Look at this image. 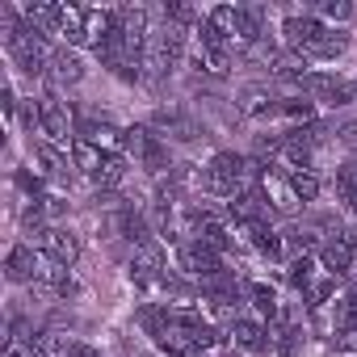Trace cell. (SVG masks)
<instances>
[{
    "instance_id": "obj_10",
    "label": "cell",
    "mask_w": 357,
    "mask_h": 357,
    "mask_svg": "<svg viewBox=\"0 0 357 357\" xmlns=\"http://www.w3.org/2000/svg\"><path fill=\"white\" fill-rule=\"evenodd\" d=\"M34 290H38V294H47V298H72L80 286H76V278H72V265L47 261V265H43V273H38V282H34Z\"/></svg>"
},
{
    "instance_id": "obj_7",
    "label": "cell",
    "mask_w": 357,
    "mask_h": 357,
    "mask_svg": "<svg viewBox=\"0 0 357 357\" xmlns=\"http://www.w3.org/2000/svg\"><path fill=\"white\" fill-rule=\"evenodd\" d=\"M307 93L315 101H324V105H349L357 97V84H349V80H340L332 72H311L307 76Z\"/></svg>"
},
{
    "instance_id": "obj_5",
    "label": "cell",
    "mask_w": 357,
    "mask_h": 357,
    "mask_svg": "<svg viewBox=\"0 0 357 357\" xmlns=\"http://www.w3.org/2000/svg\"><path fill=\"white\" fill-rule=\"evenodd\" d=\"M43 265H47V261L34 252V244L22 240V244H13L9 257H5V278H9L13 286H34L38 273H43Z\"/></svg>"
},
{
    "instance_id": "obj_8",
    "label": "cell",
    "mask_w": 357,
    "mask_h": 357,
    "mask_svg": "<svg viewBox=\"0 0 357 357\" xmlns=\"http://www.w3.org/2000/svg\"><path fill=\"white\" fill-rule=\"evenodd\" d=\"M38 135H47V143H55V147H72L76 143V130H72V118H68V109L55 101V97H47L43 101V130Z\"/></svg>"
},
{
    "instance_id": "obj_28",
    "label": "cell",
    "mask_w": 357,
    "mask_h": 357,
    "mask_svg": "<svg viewBox=\"0 0 357 357\" xmlns=\"http://www.w3.org/2000/svg\"><path fill=\"white\" fill-rule=\"evenodd\" d=\"M315 269H319L315 257H294V261H290V282H294L298 290H307V286L315 282Z\"/></svg>"
},
{
    "instance_id": "obj_23",
    "label": "cell",
    "mask_w": 357,
    "mask_h": 357,
    "mask_svg": "<svg viewBox=\"0 0 357 357\" xmlns=\"http://www.w3.org/2000/svg\"><path fill=\"white\" fill-rule=\"evenodd\" d=\"M311 13H315V17H319L324 26H332V30H336V26L353 22V13H357V9L349 5V0H324V5H315Z\"/></svg>"
},
{
    "instance_id": "obj_4",
    "label": "cell",
    "mask_w": 357,
    "mask_h": 357,
    "mask_svg": "<svg viewBox=\"0 0 357 357\" xmlns=\"http://www.w3.org/2000/svg\"><path fill=\"white\" fill-rule=\"evenodd\" d=\"M261 194H265V202H269V211L273 215H294L303 202H298V194H294V185H290V176L286 172H278V168H265L261 172Z\"/></svg>"
},
{
    "instance_id": "obj_33",
    "label": "cell",
    "mask_w": 357,
    "mask_h": 357,
    "mask_svg": "<svg viewBox=\"0 0 357 357\" xmlns=\"http://www.w3.org/2000/svg\"><path fill=\"white\" fill-rule=\"evenodd\" d=\"M68 357H101V349H93V344H84V340H72V344H68Z\"/></svg>"
},
{
    "instance_id": "obj_2",
    "label": "cell",
    "mask_w": 357,
    "mask_h": 357,
    "mask_svg": "<svg viewBox=\"0 0 357 357\" xmlns=\"http://www.w3.org/2000/svg\"><path fill=\"white\" fill-rule=\"evenodd\" d=\"M126 151H130L151 176H164V172L176 168V164H172V151H168V139H160L151 126H130V130H126Z\"/></svg>"
},
{
    "instance_id": "obj_26",
    "label": "cell",
    "mask_w": 357,
    "mask_h": 357,
    "mask_svg": "<svg viewBox=\"0 0 357 357\" xmlns=\"http://www.w3.org/2000/svg\"><path fill=\"white\" fill-rule=\"evenodd\" d=\"M244 294L252 298V307H257L261 315H278V294H273L265 282H244Z\"/></svg>"
},
{
    "instance_id": "obj_19",
    "label": "cell",
    "mask_w": 357,
    "mask_h": 357,
    "mask_svg": "<svg viewBox=\"0 0 357 357\" xmlns=\"http://www.w3.org/2000/svg\"><path fill=\"white\" fill-rule=\"evenodd\" d=\"M231 344L236 349H244V353H261L265 344H269V332L257 324V319H231Z\"/></svg>"
},
{
    "instance_id": "obj_29",
    "label": "cell",
    "mask_w": 357,
    "mask_h": 357,
    "mask_svg": "<svg viewBox=\"0 0 357 357\" xmlns=\"http://www.w3.org/2000/svg\"><path fill=\"white\" fill-rule=\"evenodd\" d=\"M336 190H340L344 202H357V160H349V164L336 168Z\"/></svg>"
},
{
    "instance_id": "obj_27",
    "label": "cell",
    "mask_w": 357,
    "mask_h": 357,
    "mask_svg": "<svg viewBox=\"0 0 357 357\" xmlns=\"http://www.w3.org/2000/svg\"><path fill=\"white\" fill-rule=\"evenodd\" d=\"M290 185H294V194H298V202L307 206V202H315L319 198V190H324V181H319V176L307 168V172H294L290 176Z\"/></svg>"
},
{
    "instance_id": "obj_16",
    "label": "cell",
    "mask_w": 357,
    "mask_h": 357,
    "mask_svg": "<svg viewBox=\"0 0 357 357\" xmlns=\"http://www.w3.org/2000/svg\"><path fill=\"white\" fill-rule=\"evenodd\" d=\"M236 227H240V231L248 236V244H252L257 252H265V257H273V261L282 257L286 240H282V236H278V231L269 227V219H252V223H236Z\"/></svg>"
},
{
    "instance_id": "obj_24",
    "label": "cell",
    "mask_w": 357,
    "mask_h": 357,
    "mask_svg": "<svg viewBox=\"0 0 357 357\" xmlns=\"http://www.w3.org/2000/svg\"><path fill=\"white\" fill-rule=\"evenodd\" d=\"M72 164H76L80 172H89V176H93V172L105 164V151H101V147H93L89 139H76V143H72Z\"/></svg>"
},
{
    "instance_id": "obj_18",
    "label": "cell",
    "mask_w": 357,
    "mask_h": 357,
    "mask_svg": "<svg viewBox=\"0 0 357 357\" xmlns=\"http://www.w3.org/2000/svg\"><path fill=\"white\" fill-rule=\"evenodd\" d=\"M349 47V34L344 30H332V26H324L307 47H303V59H336L340 51Z\"/></svg>"
},
{
    "instance_id": "obj_12",
    "label": "cell",
    "mask_w": 357,
    "mask_h": 357,
    "mask_svg": "<svg viewBox=\"0 0 357 357\" xmlns=\"http://www.w3.org/2000/svg\"><path fill=\"white\" fill-rule=\"evenodd\" d=\"M51 76H55L59 89H76V84L84 80V59H80V51H76V47H55V51H51Z\"/></svg>"
},
{
    "instance_id": "obj_20",
    "label": "cell",
    "mask_w": 357,
    "mask_h": 357,
    "mask_svg": "<svg viewBox=\"0 0 357 357\" xmlns=\"http://www.w3.org/2000/svg\"><path fill=\"white\" fill-rule=\"evenodd\" d=\"M34 155L43 160V168L55 176V181H72V164H68V151L63 147H55V143H34Z\"/></svg>"
},
{
    "instance_id": "obj_14",
    "label": "cell",
    "mask_w": 357,
    "mask_h": 357,
    "mask_svg": "<svg viewBox=\"0 0 357 357\" xmlns=\"http://www.w3.org/2000/svg\"><path fill=\"white\" fill-rule=\"evenodd\" d=\"M315 261L324 265V273H328V278H336V282H340V278H349V273H353L357 248H349L344 240H328V244L315 252Z\"/></svg>"
},
{
    "instance_id": "obj_31",
    "label": "cell",
    "mask_w": 357,
    "mask_h": 357,
    "mask_svg": "<svg viewBox=\"0 0 357 357\" xmlns=\"http://www.w3.org/2000/svg\"><path fill=\"white\" fill-rule=\"evenodd\" d=\"M278 114H286L290 122H303V126H311V122H315L311 101H282V105H278Z\"/></svg>"
},
{
    "instance_id": "obj_13",
    "label": "cell",
    "mask_w": 357,
    "mask_h": 357,
    "mask_svg": "<svg viewBox=\"0 0 357 357\" xmlns=\"http://www.w3.org/2000/svg\"><path fill=\"white\" fill-rule=\"evenodd\" d=\"M130 273H135V282H164V252L155 240L130 248Z\"/></svg>"
},
{
    "instance_id": "obj_11",
    "label": "cell",
    "mask_w": 357,
    "mask_h": 357,
    "mask_svg": "<svg viewBox=\"0 0 357 357\" xmlns=\"http://www.w3.org/2000/svg\"><path fill=\"white\" fill-rule=\"evenodd\" d=\"M319 30H324V22H319L315 13H290V17L282 22V43H286L294 55H303V47H307Z\"/></svg>"
},
{
    "instance_id": "obj_35",
    "label": "cell",
    "mask_w": 357,
    "mask_h": 357,
    "mask_svg": "<svg viewBox=\"0 0 357 357\" xmlns=\"http://www.w3.org/2000/svg\"><path fill=\"white\" fill-rule=\"evenodd\" d=\"M349 211H353V215H357V202H349Z\"/></svg>"
},
{
    "instance_id": "obj_3",
    "label": "cell",
    "mask_w": 357,
    "mask_h": 357,
    "mask_svg": "<svg viewBox=\"0 0 357 357\" xmlns=\"http://www.w3.org/2000/svg\"><path fill=\"white\" fill-rule=\"evenodd\" d=\"M181 269L190 278H202V282H215L223 278V252L198 244V240H181Z\"/></svg>"
},
{
    "instance_id": "obj_30",
    "label": "cell",
    "mask_w": 357,
    "mask_h": 357,
    "mask_svg": "<svg viewBox=\"0 0 357 357\" xmlns=\"http://www.w3.org/2000/svg\"><path fill=\"white\" fill-rule=\"evenodd\" d=\"M332 290H336V278H328V273H324V278H315L303 294H307V303H311V307H324V303L332 298Z\"/></svg>"
},
{
    "instance_id": "obj_6",
    "label": "cell",
    "mask_w": 357,
    "mask_h": 357,
    "mask_svg": "<svg viewBox=\"0 0 357 357\" xmlns=\"http://www.w3.org/2000/svg\"><path fill=\"white\" fill-rule=\"evenodd\" d=\"M151 130L164 135V139H181V143H194V139L202 135V126H198L190 114H181L176 105H160V109L151 114Z\"/></svg>"
},
{
    "instance_id": "obj_34",
    "label": "cell",
    "mask_w": 357,
    "mask_h": 357,
    "mask_svg": "<svg viewBox=\"0 0 357 357\" xmlns=\"http://www.w3.org/2000/svg\"><path fill=\"white\" fill-rule=\"evenodd\" d=\"M0 105H5V114H9V118L17 114V93H13V84H5V89H0Z\"/></svg>"
},
{
    "instance_id": "obj_15",
    "label": "cell",
    "mask_w": 357,
    "mask_h": 357,
    "mask_svg": "<svg viewBox=\"0 0 357 357\" xmlns=\"http://www.w3.org/2000/svg\"><path fill=\"white\" fill-rule=\"evenodd\" d=\"M43 252H47V261L76 265V257H80V236H76L72 227H51L47 240H43Z\"/></svg>"
},
{
    "instance_id": "obj_32",
    "label": "cell",
    "mask_w": 357,
    "mask_h": 357,
    "mask_svg": "<svg viewBox=\"0 0 357 357\" xmlns=\"http://www.w3.org/2000/svg\"><path fill=\"white\" fill-rule=\"evenodd\" d=\"M336 143L357 151V122H340V126H336Z\"/></svg>"
},
{
    "instance_id": "obj_25",
    "label": "cell",
    "mask_w": 357,
    "mask_h": 357,
    "mask_svg": "<svg viewBox=\"0 0 357 357\" xmlns=\"http://www.w3.org/2000/svg\"><path fill=\"white\" fill-rule=\"evenodd\" d=\"M344 332H357V286L336 303V336H344Z\"/></svg>"
},
{
    "instance_id": "obj_21",
    "label": "cell",
    "mask_w": 357,
    "mask_h": 357,
    "mask_svg": "<svg viewBox=\"0 0 357 357\" xmlns=\"http://www.w3.org/2000/svg\"><path fill=\"white\" fill-rule=\"evenodd\" d=\"M126 181V155H105V164L93 172V185L101 190V194H109V190H118Z\"/></svg>"
},
{
    "instance_id": "obj_9",
    "label": "cell",
    "mask_w": 357,
    "mask_h": 357,
    "mask_svg": "<svg viewBox=\"0 0 357 357\" xmlns=\"http://www.w3.org/2000/svg\"><path fill=\"white\" fill-rule=\"evenodd\" d=\"M51 34H59L68 47H84L89 34H84V9L76 5H51Z\"/></svg>"
},
{
    "instance_id": "obj_1",
    "label": "cell",
    "mask_w": 357,
    "mask_h": 357,
    "mask_svg": "<svg viewBox=\"0 0 357 357\" xmlns=\"http://www.w3.org/2000/svg\"><path fill=\"white\" fill-rule=\"evenodd\" d=\"M198 185H202L211 198H236V194L248 185V155L215 151V155H211V164L198 172Z\"/></svg>"
},
{
    "instance_id": "obj_22",
    "label": "cell",
    "mask_w": 357,
    "mask_h": 357,
    "mask_svg": "<svg viewBox=\"0 0 357 357\" xmlns=\"http://www.w3.org/2000/svg\"><path fill=\"white\" fill-rule=\"evenodd\" d=\"M194 68L206 72V76H227L231 55H227V51H215V47H198V51H194Z\"/></svg>"
},
{
    "instance_id": "obj_17",
    "label": "cell",
    "mask_w": 357,
    "mask_h": 357,
    "mask_svg": "<svg viewBox=\"0 0 357 357\" xmlns=\"http://www.w3.org/2000/svg\"><path fill=\"white\" fill-rule=\"evenodd\" d=\"M236 109H240L244 118H261V114H273V109H278V97H273L269 84H248V89H240Z\"/></svg>"
}]
</instances>
